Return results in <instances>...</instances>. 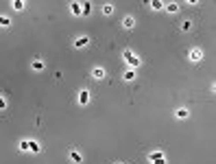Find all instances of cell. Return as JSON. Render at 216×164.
I'll list each match as a JSON object with an SVG mask.
<instances>
[{
	"label": "cell",
	"mask_w": 216,
	"mask_h": 164,
	"mask_svg": "<svg viewBox=\"0 0 216 164\" xmlns=\"http://www.w3.org/2000/svg\"><path fill=\"white\" fill-rule=\"evenodd\" d=\"M92 75H94V79H103V77H105V70H103V68H94Z\"/></svg>",
	"instance_id": "obj_6"
},
{
	"label": "cell",
	"mask_w": 216,
	"mask_h": 164,
	"mask_svg": "<svg viewBox=\"0 0 216 164\" xmlns=\"http://www.w3.org/2000/svg\"><path fill=\"white\" fill-rule=\"evenodd\" d=\"M72 11L74 13H81V5H72Z\"/></svg>",
	"instance_id": "obj_18"
},
{
	"label": "cell",
	"mask_w": 216,
	"mask_h": 164,
	"mask_svg": "<svg viewBox=\"0 0 216 164\" xmlns=\"http://www.w3.org/2000/svg\"><path fill=\"white\" fill-rule=\"evenodd\" d=\"M70 160H72L74 164H81V162H83L81 153H79V151H74V149H70Z\"/></svg>",
	"instance_id": "obj_3"
},
{
	"label": "cell",
	"mask_w": 216,
	"mask_h": 164,
	"mask_svg": "<svg viewBox=\"0 0 216 164\" xmlns=\"http://www.w3.org/2000/svg\"><path fill=\"white\" fill-rule=\"evenodd\" d=\"M87 99H90V92H87V90H81V92H79V103L85 105V103H87Z\"/></svg>",
	"instance_id": "obj_4"
},
{
	"label": "cell",
	"mask_w": 216,
	"mask_h": 164,
	"mask_svg": "<svg viewBox=\"0 0 216 164\" xmlns=\"http://www.w3.org/2000/svg\"><path fill=\"white\" fill-rule=\"evenodd\" d=\"M111 11H113V7H111V5H105V7H103V13H105V15H109Z\"/></svg>",
	"instance_id": "obj_13"
},
{
	"label": "cell",
	"mask_w": 216,
	"mask_h": 164,
	"mask_svg": "<svg viewBox=\"0 0 216 164\" xmlns=\"http://www.w3.org/2000/svg\"><path fill=\"white\" fill-rule=\"evenodd\" d=\"M20 149H22V151L29 149V140H22V142H20Z\"/></svg>",
	"instance_id": "obj_16"
},
{
	"label": "cell",
	"mask_w": 216,
	"mask_h": 164,
	"mask_svg": "<svg viewBox=\"0 0 216 164\" xmlns=\"http://www.w3.org/2000/svg\"><path fill=\"white\" fill-rule=\"evenodd\" d=\"M5 107H7V101L2 99V96H0V109H5Z\"/></svg>",
	"instance_id": "obj_19"
},
{
	"label": "cell",
	"mask_w": 216,
	"mask_h": 164,
	"mask_svg": "<svg viewBox=\"0 0 216 164\" xmlns=\"http://www.w3.org/2000/svg\"><path fill=\"white\" fill-rule=\"evenodd\" d=\"M177 116H179V118H188V109H179Z\"/></svg>",
	"instance_id": "obj_14"
},
{
	"label": "cell",
	"mask_w": 216,
	"mask_h": 164,
	"mask_svg": "<svg viewBox=\"0 0 216 164\" xmlns=\"http://www.w3.org/2000/svg\"><path fill=\"white\" fill-rule=\"evenodd\" d=\"M148 160H151L153 164H166V158H164L162 151H153V153L148 155Z\"/></svg>",
	"instance_id": "obj_1"
},
{
	"label": "cell",
	"mask_w": 216,
	"mask_h": 164,
	"mask_svg": "<svg viewBox=\"0 0 216 164\" xmlns=\"http://www.w3.org/2000/svg\"><path fill=\"white\" fill-rule=\"evenodd\" d=\"M29 151H35V153H37V151H39V142H35V140H29Z\"/></svg>",
	"instance_id": "obj_8"
},
{
	"label": "cell",
	"mask_w": 216,
	"mask_h": 164,
	"mask_svg": "<svg viewBox=\"0 0 216 164\" xmlns=\"http://www.w3.org/2000/svg\"><path fill=\"white\" fill-rule=\"evenodd\" d=\"M31 66H33V70H44V61H39V59H35Z\"/></svg>",
	"instance_id": "obj_9"
},
{
	"label": "cell",
	"mask_w": 216,
	"mask_h": 164,
	"mask_svg": "<svg viewBox=\"0 0 216 164\" xmlns=\"http://www.w3.org/2000/svg\"><path fill=\"white\" fill-rule=\"evenodd\" d=\"M87 42H90V40H87V37H79V40H77V42H74V46H77V48H83V46H85V44H87Z\"/></svg>",
	"instance_id": "obj_7"
},
{
	"label": "cell",
	"mask_w": 216,
	"mask_h": 164,
	"mask_svg": "<svg viewBox=\"0 0 216 164\" xmlns=\"http://www.w3.org/2000/svg\"><path fill=\"white\" fill-rule=\"evenodd\" d=\"M201 57H203V53H201L199 48H192V50H190V59H192V61H199Z\"/></svg>",
	"instance_id": "obj_5"
},
{
	"label": "cell",
	"mask_w": 216,
	"mask_h": 164,
	"mask_svg": "<svg viewBox=\"0 0 216 164\" xmlns=\"http://www.w3.org/2000/svg\"><path fill=\"white\" fill-rule=\"evenodd\" d=\"M13 9H24V2H20V0H15V2H13Z\"/></svg>",
	"instance_id": "obj_15"
},
{
	"label": "cell",
	"mask_w": 216,
	"mask_h": 164,
	"mask_svg": "<svg viewBox=\"0 0 216 164\" xmlns=\"http://www.w3.org/2000/svg\"><path fill=\"white\" fill-rule=\"evenodd\" d=\"M124 59H127V64L133 66V68H135V66H140V59H137V57L131 53V50H124Z\"/></svg>",
	"instance_id": "obj_2"
},
{
	"label": "cell",
	"mask_w": 216,
	"mask_h": 164,
	"mask_svg": "<svg viewBox=\"0 0 216 164\" xmlns=\"http://www.w3.org/2000/svg\"><path fill=\"white\" fill-rule=\"evenodd\" d=\"M166 9L170 11V13H175V11L179 9V7H177V2H170V5H166Z\"/></svg>",
	"instance_id": "obj_11"
},
{
	"label": "cell",
	"mask_w": 216,
	"mask_h": 164,
	"mask_svg": "<svg viewBox=\"0 0 216 164\" xmlns=\"http://www.w3.org/2000/svg\"><path fill=\"white\" fill-rule=\"evenodd\" d=\"M124 26H127V29H131L133 26V18H124V22H122Z\"/></svg>",
	"instance_id": "obj_12"
},
{
	"label": "cell",
	"mask_w": 216,
	"mask_h": 164,
	"mask_svg": "<svg viewBox=\"0 0 216 164\" xmlns=\"http://www.w3.org/2000/svg\"><path fill=\"white\" fill-rule=\"evenodd\" d=\"M11 22H9V18L7 15H0V26H9Z\"/></svg>",
	"instance_id": "obj_10"
},
{
	"label": "cell",
	"mask_w": 216,
	"mask_h": 164,
	"mask_svg": "<svg viewBox=\"0 0 216 164\" xmlns=\"http://www.w3.org/2000/svg\"><path fill=\"white\" fill-rule=\"evenodd\" d=\"M133 77H135V75H133V70H129L127 75H124V79H129V81H131V79H133Z\"/></svg>",
	"instance_id": "obj_17"
}]
</instances>
